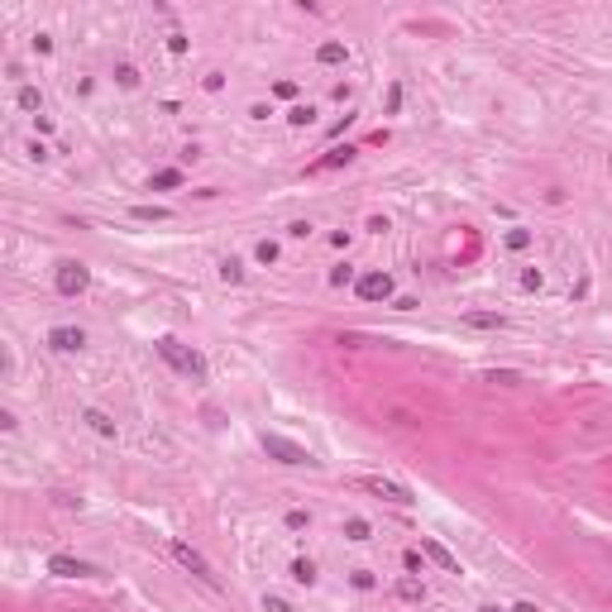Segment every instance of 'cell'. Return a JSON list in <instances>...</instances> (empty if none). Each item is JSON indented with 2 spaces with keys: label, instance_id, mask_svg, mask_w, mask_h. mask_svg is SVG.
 Listing matches in <instances>:
<instances>
[{
  "label": "cell",
  "instance_id": "16",
  "mask_svg": "<svg viewBox=\"0 0 612 612\" xmlns=\"http://www.w3.org/2000/svg\"><path fill=\"white\" fill-rule=\"evenodd\" d=\"M178 182H182V173H178V168H163V173H158L154 182H149V187H154V192H168V187H178Z\"/></svg>",
  "mask_w": 612,
  "mask_h": 612
},
{
  "label": "cell",
  "instance_id": "25",
  "mask_svg": "<svg viewBox=\"0 0 612 612\" xmlns=\"http://www.w3.org/2000/svg\"><path fill=\"white\" fill-rule=\"evenodd\" d=\"M115 77H120V86H134V81H139V72L129 67V62H120V67H115Z\"/></svg>",
  "mask_w": 612,
  "mask_h": 612
},
{
  "label": "cell",
  "instance_id": "13",
  "mask_svg": "<svg viewBox=\"0 0 612 612\" xmlns=\"http://www.w3.org/2000/svg\"><path fill=\"white\" fill-rule=\"evenodd\" d=\"M464 325H474V330H502V316L497 311H469Z\"/></svg>",
  "mask_w": 612,
  "mask_h": 612
},
{
  "label": "cell",
  "instance_id": "10",
  "mask_svg": "<svg viewBox=\"0 0 612 612\" xmlns=\"http://www.w3.org/2000/svg\"><path fill=\"white\" fill-rule=\"evenodd\" d=\"M81 421H86V426H91L96 435H105V440H115V421H110V416L100 412V407H86V412H81Z\"/></svg>",
  "mask_w": 612,
  "mask_h": 612
},
{
  "label": "cell",
  "instance_id": "1",
  "mask_svg": "<svg viewBox=\"0 0 612 612\" xmlns=\"http://www.w3.org/2000/svg\"><path fill=\"white\" fill-rule=\"evenodd\" d=\"M158 354L168 359V364L178 369V374L197 378V383H206V374H211V369H206V359H201L197 350H187V345H178V340H168V335L158 340Z\"/></svg>",
  "mask_w": 612,
  "mask_h": 612
},
{
  "label": "cell",
  "instance_id": "20",
  "mask_svg": "<svg viewBox=\"0 0 612 612\" xmlns=\"http://www.w3.org/2000/svg\"><path fill=\"white\" fill-rule=\"evenodd\" d=\"M287 120H292V125H311V120H316V110H311V105H292V110H287Z\"/></svg>",
  "mask_w": 612,
  "mask_h": 612
},
{
  "label": "cell",
  "instance_id": "17",
  "mask_svg": "<svg viewBox=\"0 0 612 612\" xmlns=\"http://www.w3.org/2000/svg\"><path fill=\"white\" fill-rule=\"evenodd\" d=\"M292 579H296V584H316V565H311V560H296Z\"/></svg>",
  "mask_w": 612,
  "mask_h": 612
},
{
  "label": "cell",
  "instance_id": "3",
  "mask_svg": "<svg viewBox=\"0 0 612 612\" xmlns=\"http://www.w3.org/2000/svg\"><path fill=\"white\" fill-rule=\"evenodd\" d=\"M263 450L273 454L277 464H292V469H301V464H316V459H311V450H306V445H296V440H287V435H268V431H263Z\"/></svg>",
  "mask_w": 612,
  "mask_h": 612
},
{
  "label": "cell",
  "instance_id": "4",
  "mask_svg": "<svg viewBox=\"0 0 612 612\" xmlns=\"http://www.w3.org/2000/svg\"><path fill=\"white\" fill-rule=\"evenodd\" d=\"M173 555H178L182 565H187V570L197 574L201 584H211V589H220V574L211 570V560H206V555H201V550H192V545H187V541H173Z\"/></svg>",
  "mask_w": 612,
  "mask_h": 612
},
{
  "label": "cell",
  "instance_id": "8",
  "mask_svg": "<svg viewBox=\"0 0 612 612\" xmlns=\"http://www.w3.org/2000/svg\"><path fill=\"white\" fill-rule=\"evenodd\" d=\"M48 345H53L58 354H77L81 345H86V330H77V325H53V330H48Z\"/></svg>",
  "mask_w": 612,
  "mask_h": 612
},
{
  "label": "cell",
  "instance_id": "30",
  "mask_svg": "<svg viewBox=\"0 0 612 612\" xmlns=\"http://www.w3.org/2000/svg\"><path fill=\"white\" fill-rule=\"evenodd\" d=\"M507 244H512V249H526V244H531V235H526V230H512V235H507Z\"/></svg>",
  "mask_w": 612,
  "mask_h": 612
},
{
  "label": "cell",
  "instance_id": "28",
  "mask_svg": "<svg viewBox=\"0 0 612 612\" xmlns=\"http://www.w3.org/2000/svg\"><path fill=\"white\" fill-rule=\"evenodd\" d=\"M287 235H292V239H306V235H311V225H306V220H292V225H287Z\"/></svg>",
  "mask_w": 612,
  "mask_h": 612
},
{
  "label": "cell",
  "instance_id": "11",
  "mask_svg": "<svg viewBox=\"0 0 612 612\" xmlns=\"http://www.w3.org/2000/svg\"><path fill=\"white\" fill-rule=\"evenodd\" d=\"M345 58H350V48H345L340 39H325V43L316 48V62H325V67H340Z\"/></svg>",
  "mask_w": 612,
  "mask_h": 612
},
{
  "label": "cell",
  "instance_id": "26",
  "mask_svg": "<svg viewBox=\"0 0 612 612\" xmlns=\"http://www.w3.org/2000/svg\"><path fill=\"white\" fill-rule=\"evenodd\" d=\"M541 282H545V277H541V268H521V287H531V292H536Z\"/></svg>",
  "mask_w": 612,
  "mask_h": 612
},
{
  "label": "cell",
  "instance_id": "23",
  "mask_svg": "<svg viewBox=\"0 0 612 612\" xmlns=\"http://www.w3.org/2000/svg\"><path fill=\"white\" fill-rule=\"evenodd\" d=\"M263 608H268V612H296L292 603H287V598H277V593H268V598H263Z\"/></svg>",
  "mask_w": 612,
  "mask_h": 612
},
{
  "label": "cell",
  "instance_id": "24",
  "mask_svg": "<svg viewBox=\"0 0 612 612\" xmlns=\"http://www.w3.org/2000/svg\"><path fill=\"white\" fill-rule=\"evenodd\" d=\"M134 216L139 220H168V211L163 206H134Z\"/></svg>",
  "mask_w": 612,
  "mask_h": 612
},
{
  "label": "cell",
  "instance_id": "14",
  "mask_svg": "<svg viewBox=\"0 0 612 612\" xmlns=\"http://www.w3.org/2000/svg\"><path fill=\"white\" fill-rule=\"evenodd\" d=\"M15 100H20V110H43L39 86H20V91H15Z\"/></svg>",
  "mask_w": 612,
  "mask_h": 612
},
{
  "label": "cell",
  "instance_id": "6",
  "mask_svg": "<svg viewBox=\"0 0 612 612\" xmlns=\"http://www.w3.org/2000/svg\"><path fill=\"white\" fill-rule=\"evenodd\" d=\"M354 292L364 296V301H388V296H393V273H364L354 282Z\"/></svg>",
  "mask_w": 612,
  "mask_h": 612
},
{
  "label": "cell",
  "instance_id": "2",
  "mask_svg": "<svg viewBox=\"0 0 612 612\" xmlns=\"http://www.w3.org/2000/svg\"><path fill=\"white\" fill-rule=\"evenodd\" d=\"M364 493H374V497H383V502H393V507H412L416 497H412V488L407 483H393V478H383V474H364V478H354Z\"/></svg>",
  "mask_w": 612,
  "mask_h": 612
},
{
  "label": "cell",
  "instance_id": "5",
  "mask_svg": "<svg viewBox=\"0 0 612 612\" xmlns=\"http://www.w3.org/2000/svg\"><path fill=\"white\" fill-rule=\"evenodd\" d=\"M53 282H58L62 296H77V292H86L91 273H86V263H72V258H67V263H58V277H53Z\"/></svg>",
  "mask_w": 612,
  "mask_h": 612
},
{
  "label": "cell",
  "instance_id": "27",
  "mask_svg": "<svg viewBox=\"0 0 612 612\" xmlns=\"http://www.w3.org/2000/svg\"><path fill=\"white\" fill-rule=\"evenodd\" d=\"M402 565H407V574H421V550H407V555H402Z\"/></svg>",
  "mask_w": 612,
  "mask_h": 612
},
{
  "label": "cell",
  "instance_id": "22",
  "mask_svg": "<svg viewBox=\"0 0 612 612\" xmlns=\"http://www.w3.org/2000/svg\"><path fill=\"white\" fill-rule=\"evenodd\" d=\"M254 254H258V263H277V244H273V239H263Z\"/></svg>",
  "mask_w": 612,
  "mask_h": 612
},
{
  "label": "cell",
  "instance_id": "32",
  "mask_svg": "<svg viewBox=\"0 0 612 612\" xmlns=\"http://www.w3.org/2000/svg\"><path fill=\"white\" fill-rule=\"evenodd\" d=\"M483 612H497V608H483Z\"/></svg>",
  "mask_w": 612,
  "mask_h": 612
},
{
  "label": "cell",
  "instance_id": "21",
  "mask_svg": "<svg viewBox=\"0 0 612 612\" xmlns=\"http://www.w3.org/2000/svg\"><path fill=\"white\" fill-rule=\"evenodd\" d=\"M350 158H354V149H335V154H325L316 168H335V163H350Z\"/></svg>",
  "mask_w": 612,
  "mask_h": 612
},
{
  "label": "cell",
  "instance_id": "29",
  "mask_svg": "<svg viewBox=\"0 0 612 612\" xmlns=\"http://www.w3.org/2000/svg\"><path fill=\"white\" fill-rule=\"evenodd\" d=\"M287 526H292V531H301V526H311V516H306V512H287Z\"/></svg>",
  "mask_w": 612,
  "mask_h": 612
},
{
  "label": "cell",
  "instance_id": "7",
  "mask_svg": "<svg viewBox=\"0 0 612 612\" xmlns=\"http://www.w3.org/2000/svg\"><path fill=\"white\" fill-rule=\"evenodd\" d=\"M48 574H58V579H91V574H96V565L72 560V555H48Z\"/></svg>",
  "mask_w": 612,
  "mask_h": 612
},
{
  "label": "cell",
  "instance_id": "31",
  "mask_svg": "<svg viewBox=\"0 0 612 612\" xmlns=\"http://www.w3.org/2000/svg\"><path fill=\"white\" fill-rule=\"evenodd\" d=\"M512 612H536V608H531V603H516V608H512Z\"/></svg>",
  "mask_w": 612,
  "mask_h": 612
},
{
  "label": "cell",
  "instance_id": "19",
  "mask_svg": "<svg viewBox=\"0 0 612 612\" xmlns=\"http://www.w3.org/2000/svg\"><path fill=\"white\" fill-rule=\"evenodd\" d=\"M488 383H502V388H512V383H521V374H516V369H493V374H488Z\"/></svg>",
  "mask_w": 612,
  "mask_h": 612
},
{
  "label": "cell",
  "instance_id": "18",
  "mask_svg": "<svg viewBox=\"0 0 612 612\" xmlns=\"http://www.w3.org/2000/svg\"><path fill=\"white\" fill-rule=\"evenodd\" d=\"M220 277H225V282H239V277H244V263H239V258H225V263H220Z\"/></svg>",
  "mask_w": 612,
  "mask_h": 612
},
{
  "label": "cell",
  "instance_id": "15",
  "mask_svg": "<svg viewBox=\"0 0 612 612\" xmlns=\"http://www.w3.org/2000/svg\"><path fill=\"white\" fill-rule=\"evenodd\" d=\"M345 536H350V541H369V521H364V516H350V521H345Z\"/></svg>",
  "mask_w": 612,
  "mask_h": 612
},
{
  "label": "cell",
  "instance_id": "9",
  "mask_svg": "<svg viewBox=\"0 0 612 612\" xmlns=\"http://www.w3.org/2000/svg\"><path fill=\"white\" fill-rule=\"evenodd\" d=\"M421 550L431 555V560H435V565H440V570H445V574H459V560H454V555L445 550V545H440L435 536H421Z\"/></svg>",
  "mask_w": 612,
  "mask_h": 612
},
{
  "label": "cell",
  "instance_id": "12",
  "mask_svg": "<svg viewBox=\"0 0 612 612\" xmlns=\"http://www.w3.org/2000/svg\"><path fill=\"white\" fill-rule=\"evenodd\" d=\"M397 598H402V603H426V584L407 574V579H397Z\"/></svg>",
  "mask_w": 612,
  "mask_h": 612
}]
</instances>
